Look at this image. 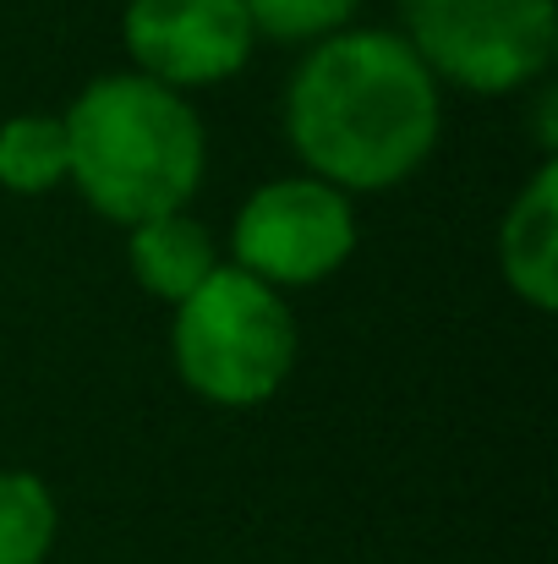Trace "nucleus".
I'll return each instance as SVG.
<instances>
[{
    "label": "nucleus",
    "mask_w": 558,
    "mask_h": 564,
    "mask_svg": "<svg viewBox=\"0 0 558 564\" xmlns=\"http://www.w3.org/2000/svg\"><path fill=\"white\" fill-rule=\"evenodd\" d=\"M405 44L433 72L466 94H515L554 66L558 6L554 0H400Z\"/></svg>",
    "instance_id": "20e7f679"
},
{
    "label": "nucleus",
    "mask_w": 558,
    "mask_h": 564,
    "mask_svg": "<svg viewBox=\"0 0 558 564\" xmlns=\"http://www.w3.org/2000/svg\"><path fill=\"white\" fill-rule=\"evenodd\" d=\"M252 22L241 0H127L121 44L132 66L165 88H214L252 61Z\"/></svg>",
    "instance_id": "423d86ee"
},
{
    "label": "nucleus",
    "mask_w": 558,
    "mask_h": 564,
    "mask_svg": "<svg viewBox=\"0 0 558 564\" xmlns=\"http://www.w3.org/2000/svg\"><path fill=\"white\" fill-rule=\"evenodd\" d=\"M351 252H357L351 192L329 187L318 176H280L258 187L230 225L236 269H247L274 291L324 285L351 263Z\"/></svg>",
    "instance_id": "39448f33"
},
{
    "label": "nucleus",
    "mask_w": 558,
    "mask_h": 564,
    "mask_svg": "<svg viewBox=\"0 0 558 564\" xmlns=\"http://www.w3.org/2000/svg\"><path fill=\"white\" fill-rule=\"evenodd\" d=\"M296 313L285 291L252 280L236 263H219L171 324V357L182 383L225 411H252L285 389L296 373Z\"/></svg>",
    "instance_id": "7ed1b4c3"
},
{
    "label": "nucleus",
    "mask_w": 558,
    "mask_h": 564,
    "mask_svg": "<svg viewBox=\"0 0 558 564\" xmlns=\"http://www.w3.org/2000/svg\"><path fill=\"white\" fill-rule=\"evenodd\" d=\"M0 187L17 197H44L66 187V127L61 116H11L0 121Z\"/></svg>",
    "instance_id": "1a4fd4ad"
},
{
    "label": "nucleus",
    "mask_w": 558,
    "mask_h": 564,
    "mask_svg": "<svg viewBox=\"0 0 558 564\" xmlns=\"http://www.w3.org/2000/svg\"><path fill=\"white\" fill-rule=\"evenodd\" d=\"M499 269L504 285L537 307L554 313L558 302V160H543L537 176L515 192L499 225Z\"/></svg>",
    "instance_id": "0eeeda50"
},
{
    "label": "nucleus",
    "mask_w": 558,
    "mask_h": 564,
    "mask_svg": "<svg viewBox=\"0 0 558 564\" xmlns=\"http://www.w3.org/2000/svg\"><path fill=\"white\" fill-rule=\"evenodd\" d=\"M61 127L66 182L116 225L186 208L208 165V138L192 99L143 72L94 77L66 105Z\"/></svg>",
    "instance_id": "f03ea898"
},
{
    "label": "nucleus",
    "mask_w": 558,
    "mask_h": 564,
    "mask_svg": "<svg viewBox=\"0 0 558 564\" xmlns=\"http://www.w3.org/2000/svg\"><path fill=\"white\" fill-rule=\"evenodd\" d=\"M127 258H132V274L149 296L182 307L186 296L219 269V247L208 236L203 219H192L186 208L176 214H154L143 225H132L127 236Z\"/></svg>",
    "instance_id": "6e6552de"
},
{
    "label": "nucleus",
    "mask_w": 558,
    "mask_h": 564,
    "mask_svg": "<svg viewBox=\"0 0 558 564\" xmlns=\"http://www.w3.org/2000/svg\"><path fill=\"white\" fill-rule=\"evenodd\" d=\"M444 94L389 28H340L285 83V138L307 176L340 192H389L438 149Z\"/></svg>",
    "instance_id": "f257e3e1"
},
{
    "label": "nucleus",
    "mask_w": 558,
    "mask_h": 564,
    "mask_svg": "<svg viewBox=\"0 0 558 564\" xmlns=\"http://www.w3.org/2000/svg\"><path fill=\"white\" fill-rule=\"evenodd\" d=\"M61 510L33 471H0V564H44Z\"/></svg>",
    "instance_id": "9d476101"
},
{
    "label": "nucleus",
    "mask_w": 558,
    "mask_h": 564,
    "mask_svg": "<svg viewBox=\"0 0 558 564\" xmlns=\"http://www.w3.org/2000/svg\"><path fill=\"white\" fill-rule=\"evenodd\" d=\"M252 33H269L280 44H318L340 33L362 0H241Z\"/></svg>",
    "instance_id": "9b49d317"
}]
</instances>
